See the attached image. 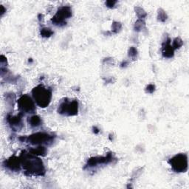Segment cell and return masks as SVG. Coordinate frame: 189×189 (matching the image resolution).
<instances>
[{
    "label": "cell",
    "mask_w": 189,
    "mask_h": 189,
    "mask_svg": "<svg viewBox=\"0 0 189 189\" xmlns=\"http://www.w3.org/2000/svg\"><path fill=\"white\" fill-rule=\"evenodd\" d=\"M21 164L27 175L43 176L45 174V168L42 160L31 153L22 152L20 156Z\"/></svg>",
    "instance_id": "cell-1"
},
{
    "label": "cell",
    "mask_w": 189,
    "mask_h": 189,
    "mask_svg": "<svg viewBox=\"0 0 189 189\" xmlns=\"http://www.w3.org/2000/svg\"><path fill=\"white\" fill-rule=\"evenodd\" d=\"M32 95L34 101L38 107L45 108L50 103L52 98V92L43 85H38L32 90Z\"/></svg>",
    "instance_id": "cell-2"
},
{
    "label": "cell",
    "mask_w": 189,
    "mask_h": 189,
    "mask_svg": "<svg viewBox=\"0 0 189 189\" xmlns=\"http://www.w3.org/2000/svg\"><path fill=\"white\" fill-rule=\"evenodd\" d=\"M168 163L172 169L178 173L186 172L188 170V157L186 154H178L171 158Z\"/></svg>",
    "instance_id": "cell-3"
},
{
    "label": "cell",
    "mask_w": 189,
    "mask_h": 189,
    "mask_svg": "<svg viewBox=\"0 0 189 189\" xmlns=\"http://www.w3.org/2000/svg\"><path fill=\"white\" fill-rule=\"evenodd\" d=\"M78 103L76 100L67 101L65 100L60 103L58 108V112L63 115L67 116H74L78 114Z\"/></svg>",
    "instance_id": "cell-4"
},
{
    "label": "cell",
    "mask_w": 189,
    "mask_h": 189,
    "mask_svg": "<svg viewBox=\"0 0 189 189\" xmlns=\"http://www.w3.org/2000/svg\"><path fill=\"white\" fill-rule=\"evenodd\" d=\"M72 16V10L69 6H62L58 8L56 15L52 19V24L57 26L66 24V19H70Z\"/></svg>",
    "instance_id": "cell-5"
},
{
    "label": "cell",
    "mask_w": 189,
    "mask_h": 189,
    "mask_svg": "<svg viewBox=\"0 0 189 189\" xmlns=\"http://www.w3.org/2000/svg\"><path fill=\"white\" fill-rule=\"evenodd\" d=\"M18 107L22 114H31L36 111L34 101L29 95H24L18 100Z\"/></svg>",
    "instance_id": "cell-6"
},
{
    "label": "cell",
    "mask_w": 189,
    "mask_h": 189,
    "mask_svg": "<svg viewBox=\"0 0 189 189\" xmlns=\"http://www.w3.org/2000/svg\"><path fill=\"white\" fill-rule=\"evenodd\" d=\"M53 136H51L47 133L38 132L33 135H30L27 138V141L32 145H42V144H47L53 141Z\"/></svg>",
    "instance_id": "cell-7"
},
{
    "label": "cell",
    "mask_w": 189,
    "mask_h": 189,
    "mask_svg": "<svg viewBox=\"0 0 189 189\" xmlns=\"http://www.w3.org/2000/svg\"><path fill=\"white\" fill-rule=\"evenodd\" d=\"M113 160V155L111 153H108L106 157H91L87 162L88 167L96 166L99 164H109Z\"/></svg>",
    "instance_id": "cell-8"
},
{
    "label": "cell",
    "mask_w": 189,
    "mask_h": 189,
    "mask_svg": "<svg viewBox=\"0 0 189 189\" xmlns=\"http://www.w3.org/2000/svg\"><path fill=\"white\" fill-rule=\"evenodd\" d=\"M5 167L9 168L10 170L13 171V172H18L21 168V159L20 157H18L16 156H12L5 161Z\"/></svg>",
    "instance_id": "cell-9"
},
{
    "label": "cell",
    "mask_w": 189,
    "mask_h": 189,
    "mask_svg": "<svg viewBox=\"0 0 189 189\" xmlns=\"http://www.w3.org/2000/svg\"><path fill=\"white\" fill-rule=\"evenodd\" d=\"M23 114L20 113L16 116H11V115H7V121L11 126V129H13L15 131H17L18 129H20L22 127V117Z\"/></svg>",
    "instance_id": "cell-10"
},
{
    "label": "cell",
    "mask_w": 189,
    "mask_h": 189,
    "mask_svg": "<svg viewBox=\"0 0 189 189\" xmlns=\"http://www.w3.org/2000/svg\"><path fill=\"white\" fill-rule=\"evenodd\" d=\"M171 40L168 39L167 42H166V43L163 44L162 46V56H163L165 58H170L172 57H173L174 56V48L170 44Z\"/></svg>",
    "instance_id": "cell-11"
},
{
    "label": "cell",
    "mask_w": 189,
    "mask_h": 189,
    "mask_svg": "<svg viewBox=\"0 0 189 189\" xmlns=\"http://www.w3.org/2000/svg\"><path fill=\"white\" fill-rule=\"evenodd\" d=\"M28 123L32 127H37L41 125L42 119L38 115H33V116L30 117V119L28 120Z\"/></svg>",
    "instance_id": "cell-12"
},
{
    "label": "cell",
    "mask_w": 189,
    "mask_h": 189,
    "mask_svg": "<svg viewBox=\"0 0 189 189\" xmlns=\"http://www.w3.org/2000/svg\"><path fill=\"white\" fill-rule=\"evenodd\" d=\"M47 150L44 146H38L37 148H35V149H32L30 150V153H31L34 155L37 156V155H42L44 156L46 154Z\"/></svg>",
    "instance_id": "cell-13"
},
{
    "label": "cell",
    "mask_w": 189,
    "mask_h": 189,
    "mask_svg": "<svg viewBox=\"0 0 189 189\" xmlns=\"http://www.w3.org/2000/svg\"><path fill=\"white\" fill-rule=\"evenodd\" d=\"M52 34H53V31L51 30V29H50V28L44 27L41 30V35H42V36H43V37H45V38L50 37V36H52Z\"/></svg>",
    "instance_id": "cell-14"
},
{
    "label": "cell",
    "mask_w": 189,
    "mask_h": 189,
    "mask_svg": "<svg viewBox=\"0 0 189 189\" xmlns=\"http://www.w3.org/2000/svg\"><path fill=\"white\" fill-rule=\"evenodd\" d=\"M158 19L162 22H165L167 19V15L162 10H160L159 12H158Z\"/></svg>",
    "instance_id": "cell-15"
},
{
    "label": "cell",
    "mask_w": 189,
    "mask_h": 189,
    "mask_svg": "<svg viewBox=\"0 0 189 189\" xmlns=\"http://www.w3.org/2000/svg\"><path fill=\"white\" fill-rule=\"evenodd\" d=\"M182 45V41L180 39V38H177L174 41L173 45H172V47H173L174 50H175V49L180 48Z\"/></svg>",
    "instance_id": "cell-16"
},
{
    "label": "cell",
    "mask_w": 189,
    "mask_h": 189,
    "mask_svg": "<svg viewBox=\"0 0 189 189\" xmlns=\"http://www.w3.org/2000/svg\"><path fill=\"white\" fill-rule=\"evenodd\" d=\"M135 11L137 16L140 17V19H143L145 16H146V13H145V11L141 7H136Z\"/></svg>",
    "instance_id": "cell-17"
},
{
    "label": "cell",
    "mask_w": 189,
    "mask_h": 189,
    "mask_svg": "<svg viewBox=\"0 0 189 189\" xmlns=\"http://www.w3.org/2000/svg\"><path fill=\"white\" fill-rule=\"evenodd\" d=\"M121 28V23H119V22H114V24H112V30L115 32V33H117Z\"/></svg>",
    "instance_id": "cell-18"
},
{
    "label": "cell",
    "mask_w": 189,
    "mask_h": 189,
    "mask_svg": "<svg viewBox=\"0 0 189 189\" xmlns=\"http://www.w3.org/2000/svg\"><path fill=\"white\" fill-rule=\"evenodd\" d=\"M155 90V87L153 84H149L148 85L146 89V92L147 93H149V94H152Z\"/></svg>",
    "instance_id": "cell-19"
},
{
    "label": "cell",
    "mask_w": 189,
    "mask_h": 189,
    "mask_svg": "<svg viewBox=\"0 0 189 189\" xmlns=\"http://www.w3.org/2000/svg\"><path fill=\"white\" fill-rule=\"evenodd\" d=\"M137 54V49L135 47H131L129 50V56L130 57H135Z\"/></svg>",
    "instance_id": "cell-20"
},
{
    "label": "cell",
    "mask_w": 189,
    "mask_h": 189,
    "mask_svg": "<svg viewBox=\"0 0 189 189\" xmlns=\"http://www.w3.org/2000/svg\"><path fill=\"white\" fill-rule=\"evenodd\" d=\"M116 3H117L116 1H107L106 2V5H107L108 7L112 8L115 6V5Z\"/></svg>",
    "instance_id": "cell-21"
},
{
    "label": "cell",
    "mask_w": 189,
    "mask_h": 189,
    "mask_svg": "<svg viewBox=\"0 0 189 189\" xmlns=\"http://www.w3.org/2000/svg\"><path fill=\"white\" fill-rule=\"evenodd\" d=\"M0 7H1V11H0V12H1V16H3V14L5 13V12L6 11H5V7H4L2 5H0Z\"/></svg>",
    "instance_id": "cell-22"
},
{
    "label": "cell",
    "mask_w": 189,
    "mask_h": 189,
    "mask_svg": "<svg viewBox=\"0 0 189 189\" xmlns=\"http://www.w3.org/2000/svg\"><path fill=\"white\" fill-rule=\"evenodd\" d=\"M93 129H95V130H94V133H95V134H97V133L99 132V130L97 129L96 127H94V128H93Z\"/></svg>",
    "instance_id": "cell-23"
}]
</instances>
